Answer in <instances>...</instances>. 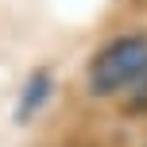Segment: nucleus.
<instances>
[{
	"label": "nucleus",
	"instance_id": "f257e3e1",
	"mask_svg": "<svg viewBox=\"0 0 147 147\" xmlns=\"http://www.w3.org/2000/svg\"><path fill=\"white\" fill-rule=\"evenodd\" d=\"M140 81H147V35L112 39L89 62V89L97 97L124 93V89L132 93V85H140Z\"/></svg>",
	"mask_w": 147,
	"mask_h": 147
},
{
	"label": "nucleus",
	"instance_id": "f03ea898",
	"mask_svg": "<svg viewBox=\"0 0 147 147\" xmlns=\"http://www.w3.org/2000/svg\"><path fill=\"white\" fill-rule=\"evenodd\" d=\"M47 89H51V78H47V74H35V78L27 81V93H23V101H20V120L31 116V109H39V105H43Z\"/></svg>",
	"mask_w": 147,
	"mask_h": 147
}]
</instances>
